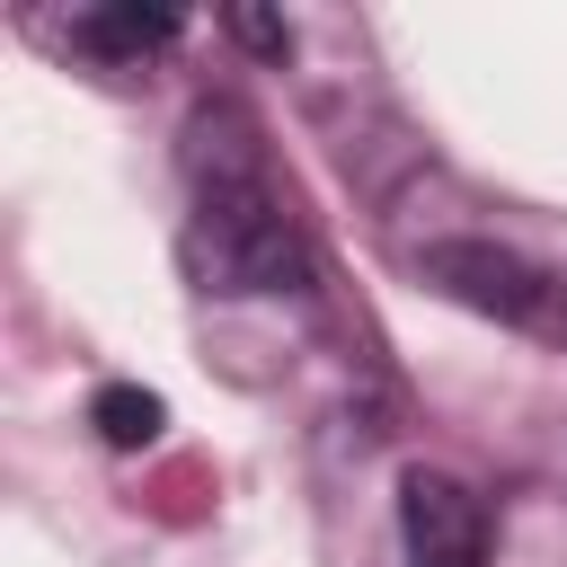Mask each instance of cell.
I'll return each instance as SVG.
<instances>
[{"mask_svg": "<svg viewBox=\"0 0 567 567\" xmlns=\"http://www.w3.org/2000/svg\"><path fill=\"white\" fill-rule=\"evenodd\" d=\"M186 266L204 275V292H284V284H301V230H292V213L275 204L266 177L195 186Z\"/></svg>", "mask_w": 567, "mask_h": 567, "instance_id": "6da1fadb", "label": "cell"}, {"mask_svg": "<svg viewBox=\"0 0 567 567\" xmlns=\"http://www.w3.org/2000/svg\"><path fill=\"white\" fill-rule=\"evenodd\" d=\"M399 540H408V567H487V514L452 470L399 478Z\"/></svg>", "mask_w": 567, "mask_h": 567, "instance_id": "7a4b0ae2", "label": "cell"}, {"mask_svg": "<svg viewBox=\"0 0 567 567\" xmlns=\"http://www.w3.org/2000/svg\"><path fill=\"white\" fill-rule=\"evenodd\" d=\"M425 275L443 292H461L470 310H496V319H532L540 310V275L514 257V248H487V239H443L425 248Z\"/></svg>", "mask_w": 567, "mask_h": 567, "instance_id": "3957f363", "label": "cell"}, {"mask_svg": "<svg viewBox=\"0 0 567 567\" xmlns=\"http://www.w3.org/2000/svg\"><path fill=\"white\" fill-rule=\"evenodd\" d=\"M71 35L106 62H142L177 35V9H89V18H71Z\"/></svg>", "mask_w": 567, "mask_h": 567, "instance_id": "277c9868", "label": "cell"}, {"mask_svg": "<svg viewBox=\"0 0 567 567\" xmlns=\"http://www.w3.org/2000/svg\"><path fill=\"white\" fill-rule=\"evenodd\" d=\"M89 425H97V434H106L115 452H142V443H151V434L168 425V408H159L151 390H133V381H106V390L89 399Z\"/></svg>", "mask_w": 567, "mask_h": 567, "instance_id": "5b68a950", "label": "cell"}, {"mask_svg": "<svg viewBox=\"0 0 567 567\" xmlns=\"http://www.w3.org/2000/svg\"><path fill=\"white\" fill-rule=\"evenodd\" d=\"M230 27H239L257 53H284V44H292V27H284V18H266V9H230Z\"/></svg>", "mask_w": 567, "mask_h": 567, "instance_id": "8992f818", "label": "cell"}]
</instances>
